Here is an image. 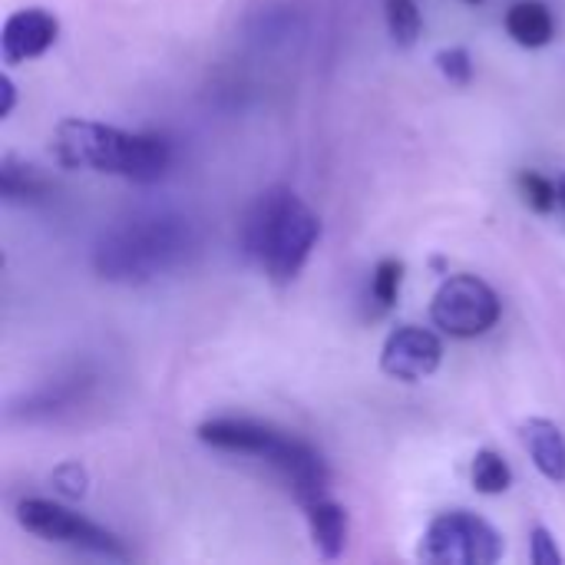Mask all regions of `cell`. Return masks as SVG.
<instances>
[{"mask_svg": "<svg viewBox=\"0 0 565 565\" xmlns=\"http://www.w3.org/2000/svg\"><path fill=\"white\" fill-rule=\"evenodd\" d=\"M199 252L202 232L192 215L179 209H149L99 235L93 245V268L103 281L149 285L185 268Z\"/></svg>", "mask_w": 565, "mask_h": 565, "instance_id": "1", "label": "cell"}, {"mask_svg": "<svg viewBox=\"0 0 565 565\" xmlns=\"http://www.w3.org/2000/svg\"><path fill=\"white\" fill-rule=\"evenodd\" d=\"M50 152L63 169L119 175L139 185L159 182L172 166V146L156 132H126L93 119H63L50 136Z\"/></svg>", "mask_w": 565, "mask_h": 565, "instance_id": "2", "label": "cell"}, {"mask_svg": "<svg viewBox=\"0 0 565 565\" xmlns=\"http://www.w3.org/2000/svg\"><path fill=\"white\" fill-rule=\"evenodd\" d=\"M318 238L321 218L298 192L285 185L262 192L242 222V252L275 285H291L301 275Z\"/></svg>", "mask_w": 565, "mask_h": 565, "instance_id": "3", "label": "cell"}, {"mask_svg": "<svg viewBox=\"0 0 565 565\" xmlns=\"http://www.w3.org/2000/svg\"><path fill=\"white\" fill-rule=\"evenodd\" d=\"M199 440L205 447L255 457V460L268 463L288 483L291 497L301 507L328 497L331 470H328L324 457L295 434H285L271 424L248 420V417H215L199 427Z\"/></svg>", "mask_w": 565, "mask_h": 565, "instance_id": "4", "label": "cell"}, {"mask_svg": "<svg viewBox=\"0 0 565 565\" xmlns=\"http://www.w3.org/2000/svg\"><path fill=\"white\" fill-rule=\"evenodd\" d=\"M17 523L46 540V543H56V546H70L76 553H89V556H99V559H109V563H126L129 559V550L119 543V536H113L109 530H103L99 523L53 503V500H23L17 507Z\"/></svg>", "mask_w": 565, "mask_h": 565, "instance_id": "5", "label": "cell"}, {"mask_svg": "<svg viewBox=\"0 0 565 565\" xmlns=\"http://www.w3.org/2000/svg\"><path fill=\"white\" fill-rule=\"evenodd\" d=\"M503 550V536L487 520L467 510H450L427 526L417 556L437 565H493Z\"/></svg>", "mask_w": 565, "mask_h": 565, "instance_id": "6", "label": "cell"}, {"mask_svg": "<svg viewBox=\"0 0 565 565\" xmlns=\"http://www.w3.org/2000/svg\"><path fill=\"white\" fill-rule=\"evenodd\" d=\"M430 318L444 334L470 341L500 321V298L477 275H450L430 301Z\"/></svg>", "mask_w": 565, "mask_h": 565, "instance_id": "7", "label": "cell"}, {"mask_svg": "<svg viewBox=\"0 0 565 565\" xmlns=\"http://www.w3.org/2000/svg\"><path fill=\"white\" fill-rule=\"evenodd\" d=\"M440 361H444L440 338L417 324H404V328L391 331L381 348V371L404 384H417V381L437 374Z\"/></svg>", "mask_w": 565, "mask_h": 565, "instance_id": "8", "label": "cell"}, {"mask_svg": "<svg viewBox=\"0 0 565 565\" xmlns=\"http://www.w3.org/2000/svg\"><path fill=\"white\" fill-rule=\"evenodd\" d=\"M60 36V20L43 7H23L7 17L0 30V56L7 66L43 56Z\"/></svg>", "mask_w": 565, "mask_h": 565, "instance_id": "9", "label": "cell"}, {"mask_svg": "<svg viewBox=\"0 0 565 565\" xmlns=\"http://www.w3.org/2000/svg\"><path fill=\"white\" fill-rule=\"evenodd\" d=\"M523 447L530 450V460L536 463V470L553 480L565 483V437L559 424L546 420V417H530L520 427Z\"/></svg>", "mask_w": 565, "mask_h": 565, "instance_id": "10", "label": "cell"}, {"mask_svg": "<svg viewBox=\"0 0 565 565\" xmlns=\"http://www.w3.org/2000/svg\"><path fill=\"white\" fill-rule=\"evenodd\" d=\"M89 377L86 374H76V377H60L40 391H33L30 397H23V407H13V414H20L23 420H50V417H60L73 407L83 404L86 391H89Z\"/></svg>", "mask_w": 565, "mask_h": 565, "instance_id": "11", "label": "cell"}, {"mask_svg": "<svg viewBox=\"0 0 565 565\" xmlns=\"http://www.w3.org/2000/svg\"><path fill=\"white\" fill-rule=\"evenodd\" d=\"M305 516H308L315 550L324 559H338L344 553V546H348V510L341 503L321 497V500L305 507Z\"/></svg>", "mask_w": 565, "mask_h": 565, "instance_id": "12", "label": "cell"}, {"mask_svg": "<svg viewBox=\"0 0 565 565\" xmlns=\"http://www.w3.org/2000/svg\"><path fill=\"white\" fill-rule=\"evenodd\" d=\"M507 33L526 46V50H540L546 46L553 36H556V20H553V10L540 0H520L507 10Z\"/></svg>", "mask_w": 565, "mask_h": 565, "instance_id": "13", "label": "cell"}, {"mask_svg": "<svg viewBox=\"0 0 565 565\" xmlns=\"http://www.w3.org/2000/svg\"><path fill=\"white\" fill-rule=\"evenodd\" d=\"M50 192V182L26 162H17L13 156L0 159V195L7 202H33Z\"/></svg>", "mask_w": 565, "mask_h": 565, "instance_id": "14", "label": "cell"}, {"mask_svg": "<svg viewBox=\"0 0 565 565\" xmlns=\"http://www.w3.org/2000/svg\"><path fill=\"white\" fill-rule=\"evenodd\" d=\"M470 477H473L477 493H483V497H500V493H507L510 483H513V470H510V463H507L497 450H480V454L473 457Z\"/></svg>", "mask_w": 565, "mask_h": 565, "instance_id": "15", "label": "cell"}, {"mask_svg": "<svg viewBox=\"0 0 565 565\" xmlns=\"http://www.w3.org/2000/svg\"><path fill=\"white\" fill-rule=\"evenodd\" d=\"M387 33L397 46H414L424 33V17L414 0H387L384 3Z\"/></svg>", "mask_w": 565, "mask_h": 565, "instance_id": "16", "label": "cell"}, {"mask_svg": "<svg viewBox=\"0 0 565 565\" xmlns=\"http://www.w3.org/2000/svg\"><path fill=\"white\" fill-rule=\"evenodd\" d=\"M516 185H520V195H523V202L530 205V209H536V212H553L556 205H559V185H556V179H550V175H543V172H520L516 175Z\"/></svg>", "mask_w": 565, "mask_h": 565, "instance_id": "17", "label": "cell"}, {"mask_svg": "<svg viewBox=\"0 0 565 565\" xmlns=\"http://www.w3.org/2000/svg\"><path fill=\"white\" fill-rule=\"evenodd\" d=\"M401 285H404V262L397 258H384L374 275H371V298L377 301L381 311L394 308L397 295H401Z\"/></svg>", "mask_w": 565, "mask_h": 565, "instance_id": "18", "label": "cell"}, {"mask_svg": "<svg viewBox=\"0 0 565 565\" xmlns=\"http://www.w3.org/2000/svg\"><path fill=\"white\" fill-rule=\"evenodd\" d=\"M434 63H437V70H440L450 83H457V86H467V83L473 79V60H470L467 46H444V50L434 56Z\"/></svg>", "mask_w": 565, "mask_h": 565, "instance_id": "19", "label": "cell"}, {"mask_svg": "<svg viewBox=\"0 0 565 565\" xmlns=\"http://www.w3.org/2000/svg\"><path fill=\"white\" fill-rule=\"evenodd\" d=\"M530 559L536 565H563V553L546 526H536L530 533Z\"/></svg>", "mask_w": 565, "mask_h": 565, "instance_id": "20", "label": "cell"}, {"mask_svg": "<svg viewBox=\"0 0 565 565\" xmlns=\"http://www.w3.org/2000/svg\"><path fill=\"white\" fill-rule=\"evenodd\" d=\"M53 483L63 497H83L86 493V470L79 463H63L53 470Z\"/></svg>", "mask_w": 565, "mask_h": 565, "instance_id": "21", "label": "cell"}, {"mask_svg": "<svg viewBox=\"0 0 565 565\" xmlns=\"http://www.w3.org/2000/svg\"><path fill=\"white\" fill-rule=\"evenodd\" d=\"M0 93H3V103H0V119H7L10 113H13V103H17V86H13V79L3 73L0 76Z\"/></svg>", "mask_w": 565, "mask_h": 565, "instance_id": "22", "label": "cell"}, {"mask_svg": "<svg viewBox=\"0 0 565 565\" xmlns=\"http://www.w3.org/2000/svg\"><path fill=\"white\" fill-rule=\"evenodd\" d=\"M556 185H559V205L565 209V172L559 175V179H556Z\"/></svg>", "mask_w": 565, "mask_h": 565, "instance_id": "23", "label": "cell"}, {"mask_svg": "<svg viewBox=\"0 0 565 565\" xmlns=\"http://www.w3.org/2000/svg\"><path fill=\"white\" fill-rule=\"evenodd\" d=\"M467 3H480V0H467Z\"/></svg>", "mask_w": 565, "mask_h": 565, "instance_id": "24", "label": "cell"}]
</instances>
